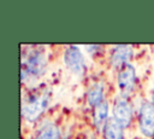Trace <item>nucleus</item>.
<instances>
[{
    "label": "nucleus",
    "instance_id": "nucleus-5",
    "mask_svg": "<svg viewBox=\"0 0 154 139\" xmlns=\"http://www.w3.org/2000/svg\"><path fill=\"white\" fill-rule=\"evenodd\" d=\"M46 66V59L45 56L38 51H32L26 60L24 62V68L22 70V76L25 75H32V76H40L45 71Z\"/></svg>",
    "mask_w": 154,
    "mask_h": 139
},
{
    "label": "nucleus",
    "instance_id": "nucleus-4",
    "mask_svg": "<svg viewBox=\"0 0 154 139\" xmlns=\"http://www.w3.org/2000/svg\"><path fill=\"white\" fill-rule=\"evenodd\" d=\"M136 82V70L131 64H125L120 68L118 73V87L123 98H126L135 87Z\"/></svg>",
    "mask_w": 154,
    "mask_h": 139
},
{
    "label": "nucleus",
    "instance_id": "nucleus-2",
    "mask_svg": "<svg viewBox=\"0 0 154 139\" xmlns=\"http://www.w3.org/2000/svg\"><path fill=\"white\" fill-rule=\"evenodd\" d=\"M64 62H65L66 68L76 75H82L85 70L84 57H83L79 47H77V46H69L65 50Z\"/></svg>",
    "mask_w": 154,
    "mask_h": 139
},
{
    "label": "nucleus",
    "instance_id": "nucleus-12",
    "mask_svg": "<svg viewBox=\"0 0 154 139\" xmlns=\"http://www.w3.org/2000/svg\"><path fill=\"white\" fill-rule=\"evenodd\" d=\"M152 104H153V106H154V94H153V97H152Z\"/></svg>",
    "mask_w": 154,
    "mask_h": 139
},
{
    "label": "nucleus",
    "instance_id": "nucleus-6",
    "mask_svg": "<svg viewBox=\"0 0 154 139\" xmlns=\"http://www.w3.org/2000/svg\"><path fill=\"white\" fill-rule=\"evenodd\" d=\"M113 117L123 127L128 128L132 121V108L125 98H118L113 105Z\"/></svg>",
    "mask_w": 154,
    "mask_h": 139
},
{
    "label": "nucleus",
    "instance_id": "nucleus-3",
    "mask_svg": "<svg viewBox=\"0 0 154 139\" xmlns=\"http://www.w3.org/2000/svg\"><path fill=\"white\" fill-rule=\"evenodd\" d=\"M138 124L142 134L147 138L154 137V106L149 102H143L140 108Z\"/></svg>",
    "mask_w": 154,
    "mask_h": 139
},
{
    "label": "nucleus",
    "instance_id": "nucleus-9",
    "mask_svg": "<svg viewBox=\"0 0 154 139\" xmlns=\"http://www.w3.org/2000/svg\"><path fill=\"white\" fill-rule=\"evenodd\" d=\"M35 139H60V131L57 124L46 122L36 132Z\"/></svg>",
    "mask_w": 154,
    "mask_h": 139
},
{
    "label": "nucleus",
    "instance_id": "nucleus-8",
    "mask_svg": "<svg viewBox=\"0 0 154 139\" xmlns=\"http://www.w3.org/2000/svg\"><path fill=\"white\" fill-rule=\"evenodd\" d=\"M123 129L124 128L114 120V117H109L102 127L103 139H124Z\"/></svg>",
    "mask_w": 154,
    "mask_h": 139
},
{
    "label": "nucleus",
    "instance_id": "nucleus-10",
    "mask_svg": "<svg viewBox=\"0 0 154 139\" xmlns=\"http://www.w3.org/2000/svg\"><path fill=\"white\" fill-rule=\"evenodd\" d=\"M93 118H94V124L96 126V128H101L105 126V123L109 118L108 117V103H107V100H103L101 104H99L97 106L94 108Z\"/></svg>",
    "mask_w": 154,
    "mask_h": 139
},
{
    "label": "nucleus",
    "instance_id": "nucleus-1",
    "mask_svg": "<svg viewBox=\"0 0 154 139\" xmlns=\"http://www.w3.org/2000/svg\"><path fill=\"white\" fill-rule=\"evenodd\" d=\"M48 103H49V95L47 93L42 95L31 97V99L23 105V116L30 122L37 120L42 115V112L47 109Z\"/></svg>",
    "mask_w": 154,
    "mask_h": 139
},
{
    "label": "nucleus",
    "instance_id": "nucleus-7",
    "mask_svg": "<svg viewBox=\"0 0 154 139\" xmlns=\"http://www.w3.org/2000/svg\"><path fill=\"white\" fill-rule=\"evenodd\" d=\"M132 57V48L128 45H119L116 46L111 54V64L114 68L123 66L125 64H129L128 62Z\"/></svg>",
    "mask_w": 154,
    "mask_h": 139
},
{
    "label": "nucleus",
    "instance_id": "nucleus-11",
    "mask_svg": "<svg viewBox=\"0 0 154 139\" xmlns=\"http://www.w3.org/2000/svg\"><path fill=\"white\" fill-rule=\"evenodd\" d=\"M87 100H88L89 105H91L94 108L103 102V86H102V83H95L89 88V91L87 93Z\"/></svg>",
    "mask_w": 154,
    "mask_h": 139
}]
</instances>
